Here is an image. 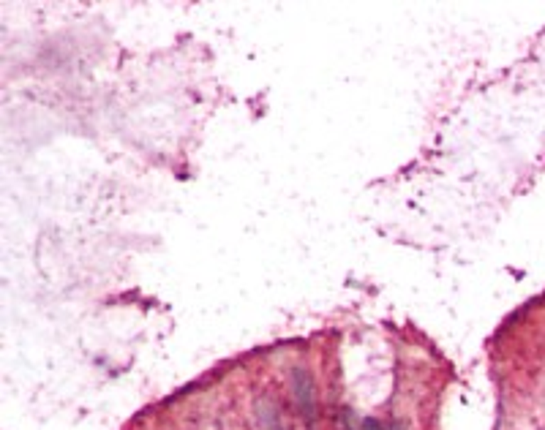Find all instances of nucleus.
<instances>
[{
    "mask_svg": "<svg viewBox=\"0 0 545 430\" xmlns=\"http://www.w3.org/2000/svg\"><path fill=\"white\" fill-rule=\"evenodd\" d=\"M289 390H292V397H295V406H298V412L308 419V422H314L316 417V384H314V376L306 370V368H292V373H289Z\"/></svg>",
    "mask_w": 545,
    "mask_h": 430,
    "instance_id": "obj_1",
    "label": "nucleus"
},
{
    "mask_svg": "<svg viewBox=\"0 0 545 430\" xmlns=\"http://www.w3.org/2000/svg\"><path fill=\"white\" fill-rule=\"evenodd\" d=\"M254 425L257 430H289L281 417V409L270 397H259L254 403Z\"/></svg>",
    "mask_w": 545,
    "mask_h": 430,
    "instance_id": "obj_2",
    "label": "nucleus"
},
{
    "mask_svg": "<svg viewBox=\"0 0 545 430\" xmlns=\"http://www.w3.org/2000/svg\"><path fill=\"white\" fill-rule=\"evenodd\" d=\"M357 430H382V425L377 422V419H365V422Z\"/></svg>",
    "mask_w": 545,
    "mask_h": 430,
    "instance_id": "obj_3",
    "label": "nucleus"
},
{
    "mask_svg": "<svg viewBox=\"0 0 545 430\" xmlns=\"http://www.w3.org/2000/svg\"><path fill=\"white\" fill-rule=\"evenodd\" d=\"M390 430H404V428H401V425H393V428H390Z\"/></svg>",
    "mask_w": 545,
    "mask_h": 430,
    "instance_id": "obj_4",
    "label": "nucleus"
}]
</instances>
